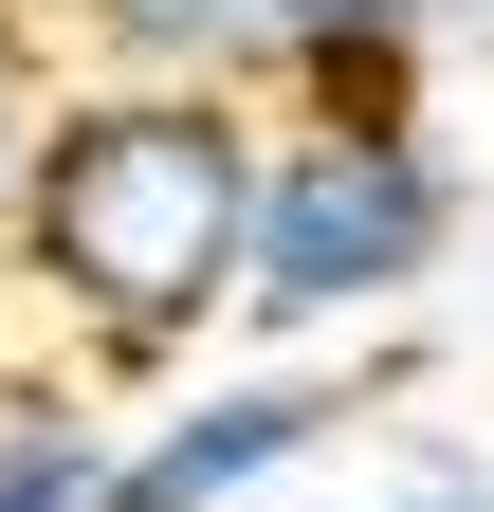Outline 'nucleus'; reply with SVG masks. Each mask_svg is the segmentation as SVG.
<instances>
[{
  "instance_id": "1",
  "label": "nucleus",
  "mask_w": 494,
  "mask_h": 512,
  "mask_svg": "<svg viewBox=\"0 0 494 512\" xmlns=\"http://www.w3.org/2000/svg\"><path fill=\"white\" fill-rule=\"evenodd\" d=\"M257 92H110L55 74L37 165L0 202V275L92 384H183L238 330V220H257Z\"/></svg>"
},
{
  "instance_id": "2",
  "label": "nucleus",
  "mask_w": 494,
  "mask_h": 512,
  "mask_svg": "<svg viewBox=\"0 0 494 512\" xmlns=\"http://www.w3.org/2000/svg\"><path fill=\"white\" fill-rule=\"evenodd\" d=\"M458 238H476V165L440 110H275L257 220H238V330L293 366H348L458 275Z\"/></svg>"
},
{
  "instance_id": "3",
  "label": "nucleus",
  "mask_w": 494,
  "mask_h": 512,
  "mask_svg": "<svg viewBox=\"0 0 494 512\" xmlns=\"http://www.w3.org/2000/svg\"><path fill=\"white\" fill-rule=\"evenodd\" d=\"M348 403H366V366H293V348L183 366L147 421H110V512H257L275 476H312L348 439Z\"/></svg>"
},
{
  "instance_id": "4",
  "label": "nucleus",
  "mask_w": 494,
  "mask_h": 512,
  "mask_svg": "<svg viewBox=\"0 0 494 512\" xmlns=\"http://www.w3.org/2000/svg\"><path fill=\"white\" fill-rule=\"evenodd\" d=\"M55 55L110 74V92H257V110H275L257 0H55Z\"/></svg>"
},
{
  "instance_id": "5",
  "label": "nucleus",
  "mask_w": 494,
  "mask_h": 512,
  "mask_svg": "<svg viewBox=\"0 0 494 512\" xmlns=\"http://www.w3.org/2000/svg\"><path fill=\"white\" fill-rule=\"evenodd\" d=\"M275 37V110H421V0H257Z\"/></svg>"
},
{
  "instance_id": "6",
  "label": "nucleus",
  "mask_w": 494,
  "mask_h": 512,
  "mask_svg": "<svg viewBox=\"0 0 494 512\" xmlns=\"http://www.w3.org/2000/svg\"><path fill=\"white\" fill-rule=\"evenodd\" d=\"M0 512H110V403L0 384Z\"/></svg>"
},
{
  "instance_id": "7",
  "label": "nucleus",
  "mask_w": 494,
  "mask_h": 512,
  "mask_svg": "<svg viewBox=\"0 0 494 512\" xmlns=\"http://www.w3.org/2000/svg\"><path fill=\"white\" fill-rule=\"evenodd\" d=\"M37 110H55V37L0 0V202H19V165H37Z\"/></svg>"
},
{
  "instance_id": "8",
  "label": "nucleus",
  "mask_w": 494,
  "mask_h": 512,
  "mask_svg": "<svg viewBox=\"0 0 494 512\" xmlns=\"http://www.w3.org/2000/svg\"><path fill=\"white\" fill-rule=\"evenodd\" d=\"M348 512H476V458H421V476H385V494H348Z\"/></svg>"
},
{
  "instance_id": "9",
  "label": "nucleus",
  "mask_w": 494,
  "mask_h": 512,
  "mask_svg": "<svg viewBox=\"0 0 494 512\" xmlns=\"http://www.w3.org/2000/svg\"><path fill=\"white\" fill-rule=\"evenodd\" d=\"M421 55H494V0H421Z\"/></svg>"
},
{
  "instance_id": "10",
  "label": "nucleus",
  "mask_w": 494,
  "mask_h": 512,
  "mask_svg": "<svg viewBox=\"0 0 494 512\" xmlns=\"http://www.w3.org/2000/svg\"><path fill=\"white\" fill-rule=\"evenodd\" d=\"M476 512H494V476H476Z\"/></svg>"
}]
</instances>
